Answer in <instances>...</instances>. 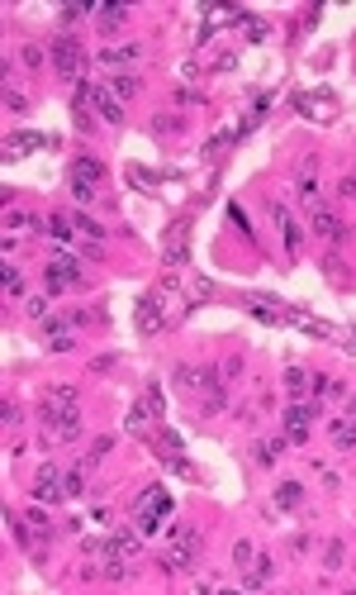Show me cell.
<instances>
[{
	"label": "cell",
	"mask_w": 356,
	"mask_h": 595,
	"mask_svg": "<svg viewBox=\"0 0 356 595\" xmlns=\"http://www.w3.org/2000/svg\"><path fill=\"white\" fill-rule=\"evenodd\" d=\"M43 428H48V438H77L81 433V395L72 386H52L43 395Z\"/></svg>",
	"instance_id": "1"
},
{
	"label": "cell",
	"mask_w": 356,
	"mask_h": 595,
	"mask_svg": "<svg viewBox=\"0 0 356 595\" xmlns=\"http://www.w3.org/2000/svg\"><path fill=\"white\" fill-rule=\"evenodd\" d=\"M195 567H199V533L190 524H171L166 548H161V572L166 576H190Z\"/></svg>",
	"instance_id": "2"
},
{
	"label": "cell",
	"mask_w": 356,
	"mask_h": 595,
	"mask_svg": "<svg viewBox=\"0 0 356 595\" xmlns=\"http://www.w3.org/2000/svg\"><path fill=\"white\" fill-rule=\"evenodd\" d=\"M166 514H171V495H166L161 486H148V491L138 495V505H133V529H138V533H161Z\"/></svg>",
	"instance_id": "3"
},
{
	"label": "cell",
	"mask_w": 356,
	"mask_h": 595,
	"mask_svg": "<svg viewBox=\"0 0 356 595\" xmlns=\"http://www.w3.org/2000/svg\"><path fill=\"white\" fill-rule=\"evenodd\" d=\"M90 67V57L81 53V43L72 34H62V39H52V72L62 77V82H77L81 86V72Z\"/></svg>",
	"instance_id": "4"
},
{
	"label": "cell",
	"mask_w": 356,
	"mask_h": 595,
	"mask_svg": "<svg viewBox=\"0 0 356 595\" xmlns=\"http://www.w3.org/2000/svg\"><path fill=\"white\" fill-rule=\"evenodd\" d=\"M67 181H72V196L86 205V200H95V186L105 181V167H100L95 158H77V162L67 167Z\"/></svg>",
	"instance_id": "5"
},
{
	"label": "cell",
	"mask_w": 356,
	"mask_h": 595,
	"mask_svg": "<svg viewBox=\"0 0 356 595\" xmlns=\"http://www.w3.org/2000/svg\"><path fill=\"white\" fill-rule=\"evenodd\" d=\"M86 281V267H81V257L72 253H57L48 262V291L57 296V291H67V286H81Z\"/></svg>",
	"instance_id": "6"
},
{
	"label": "cell",
	"mask_w": 356,
	"mask_h": 595,
	"mask_svg": "<svg viewBox=\"0 0 356 595\" xmlns=\"http://www.w3.org/2000/svg\"><path fill=\"white\" fill-rule=\"evenodd\" d=\"M161 262H166V267H186V262H190V219H176V224H171V234H166V243H161Z\"/></svg>",
	"instance_id": "7"
},
{
	"label": "cell",
	"mask_w": 356,
	"mask_h": 595,
	"mask_svg": "<svg viewBox=\"0 0 356 595\" xmlns=\"http://www.w3.org/2000/svg\"><path fill=\"white\" fill-rule=\"evenodd\" d=\"M81 91H86V100L100 110V120H105V124H123V105H119L115 91H105V86H90V82H81Z\"/></svg>",
	"instance_id": "8"
},
{
	"label": "cell",
	"mask_w": 356,
	"mask_h": 595,
	"mask_svg": "<svg viewBox=\"0 0 356 595\" xmlns=\"http://www.w3.org/2000/svg\"><path fill=\"white\" fill-rule=\"evenodd\" d=\"M34 495H39L43 505H48V500L57 505V500L67 495V476H62V467H52V462L39 467V476H34Z\"/></svg>",
	"instance_id": "9"
},
{
	"label": "cell",
	"mask_w": 356,
	"mask_h": 595,
	"mask_svg": "<svg viewBox=\"0 0 356 595\" xmlns=\"http://www.w3.org/2000/svg\"><path fill=\"white\" fill-rule=\"evenodd\" d=\"M314 415H323V410H314V405H285V415H280V419H285V438H290V443H304Z\"/></svg>",
	"instance_id": "10"
},
{
	"label": "cell",
	"mask_w": 356,
	"mask_h": 595,
	"mask_svg": "<svg viewBox=\"0 0 356 595\" xmlns=\"http://www.w3.org/2000/svg\"><path fill=\"white\" fill-rule=\"evenodd\" d=\"M166 305H161V296H143L138 300V334H161L166 329V314H161Z\"/></svg>",
	"instance_id": "11"
},
{
	"label": "cell",
	"mask_w": 356,
	"mask_h": 595,
	"mask_svg": "<svg viewBox=\"0 0 356 595\" xmlns=\"http://www.w3.org/2000/svg\"><path fill=\"white\" fill-rule=\"evenodd\" d=\"M34 148H57V138H52V133H34V129H19V133L5 138V153H10V158H14V153H34Z\"/></svg>",
	"instance_id": "12"
},
{
	"label": "cell",
	"mask_w": 356,
	"mask_h": 595,
	"mask_svg": "<svg viewBox=\"0 0 356 595\" xmlns=\"http://www.w3.org/2000/svg\"><path fill=\"white\" fill-rule=\"evenodd\" d=\"M309 224H314V234H323V238H333V243H347V229H342V219H337V214H328L323 205H314Z\"/></svg>",
	"instance_id": "13"
},
{
	"label": "cell",
	"mask_w": 356,
	"mask_h": 595,
	"mask_svg": "<svg viewBox=\"0 0 356 595\" xmlns=\"http://www.w3.org/2000/svg\"><path fill=\"white\" fill-rule=\"evenodd\" d=\"M43 343L52 352H67L72 348V319H43Z\"/></svg>",
	"instance_id": "14"
},
{
	"label": "cell",
	"mask_w": 356,
	"mask_h": 595,
	"mask_svg": "<svg viewBox=\"0 0 356 595\" xmlns=\"http://www.w3.org/2000/svg\"><path fill=\"white\" fill-rule=\"evenodd\" d=\"M271 576H276V562H271V557H257L252 576H242V591H261V586H266Z\"/></svg>",
	"instance_id": "15"
},
{
	"label": "cell",
	"mask_w": 356,
	"mask_h": 595,
	"mask_svg": "<svg viewBox=\"0 0 356 595\" xmlns=\"http://www.w3.org/2000/svg\"><path fill=\"white\" fill-rule=\"evenodd\" d=\"M333 443L342 448V453H352L356 448V419L347 415V419H333Z\"/></svg>",
	"instance_id": "16"
},
{
	"label": "cell",
	"mask_w": 356,
	"mask_h": 595,
	"mask_svg": "<svg viewBox=\"0 0 356 595\" xmlns=\"http://www.w3.org/2000/svg\"><path fill=\"white\" fill-rule=\"evenodd\" d=\"M271 219H276V224H280V234H285V248L295 253V248H299V229L290 224V210H285V205H271Z\"/></svg>",
	"instance_id": "17"
},
{
	"label": "cell",
	"mask_w": 356,
	"mask_h": 595,
	"mask_svg": "<svg viewBox=\"0 0 356 595\" xmlns=\"http://www.w3.org/2000/svg\"><path fill=\"white\" fill-rule=\"evenodd\" d=\"M138 57V43H119V48H105L95 62H105V67H115V62H133Z\"/></svg>",
	"instance_id": "18"
},
{
	"label": "cell",
	"mask_w": 356,
	"mask_h": 595,
	"mask_svg": "<svg viewBox=\"0 0 356 595\" xmlns=\"http://www.w3.org/2000/svg\"><path fill=\"white\" fill-rule=\"evenodd\" d=\"M299 500H304V486H299V481H285V486L276 491V505H280V510H295Z\"/></svg>",
	"instance_id": "19"
},
{
	"label": "cell",
	"mask_w": 356,
	"mask_h": 595,
	"mask_svg": "<svg viewBox=\"0 0 356 595\" xmlns=\"http://www.w3.org/2000/svg\"><path fill=\"white\" fill-rule=\"evenodd\" d=\"M285 443H290V438H266V443H257V462H261V467H271L280 453H285Z\"/></svg>",
	"instance_id": "20"
},
{
	"label": "cell",
	"mask_w": 356,
	"mask_h": 595,
	"mask_svg": "<svg viewBox=\"0 0 356 595\" xmlns=\"http://www.w3.org/2000/svg\"><path fill=\"white\" fill-rule=\"evenodd\" d=\"M342 562H347V548L333 538V543L323 548V572H342Z\"/></svg>",
	"instance_id": "21"
},
{
	"label": "cell",
	"mask_w": 356,
	"mask_h": 595,
	"mask_svg": "<svg viewBox=\"0 0 356 595\" xmlns=\"http://www.w3.org/2000/svg\"><path fill=\"white\" fill-rule=\"evenodd\" d=\"M43 229H48V234H52L57 243H67V238H72V224H67L62 214H52V219H43Z\"/></svg>",
	"instance_id": "22"
},
{
	"label": "cell",
	"mask_w": 356,
	"mask_h": 595,
	"mask_svg": "<svg viewBox=\"0 0 356 595\" xmlns=\"http://www.w3.org/2000/svg\"><path fill=\"white\" fill-rule=\"evenodd\" d=\"M5 296L14 300V296H24V276L14 272V267H5Z\"/></svg>",
	"instance_id": "23"
},
{
	"label": "cell",
	"mask_w": 356,
	"mask_h": 595,
	"mask_svg": "<svg viewBox=\"0 0 356 595\" xmlns=\"http://www.w3.org/2000/svg\"><path fill=\"white\" fill-rule=\"evenodd\" d=\"M72 224H77V229H81V234H86V238H105V229H100V224H95L90 214H77Z\"/></svg>",
	"instance_id": "24"
},
{
	"label": "cell",
	"mask_w": 356,
	"mask_h": 595,
	"mask_svg": "<svg viewBox=\"0 0 356 595\" xmlns=\"http://www.w3.org/2000/svg\"><path fill=\"white\" fill-rule=\"evenodd\" d=\"M128 181H143V186H148V191H157V171H148V167H128Z\"/></svg>",
	"instance_id": "25"
},
{
	"label": "cell",
	"mask_w": 356,
	"mask_h": 595,
	"mask_svg": "<svg viewBox=\"0 0 356 595\" xmlns=\"http://www.w3.org/2000/svg\"><path fill=\"white\" fill-rule=\"evenodd\" d=\"M110 91H115V95H133V91H138V77H123V72H119L115 82H110Z\"/></svg>",
	"instance_id": "26"
},
{
	"label": "cell",
	"mask_w": 356,
	"mask_h": 595,
	"mask_svg": "<svg viewBox=\"0 0 356 595\" xmlns=\"http://www.w3.org/2000/svg\"><path fill=\"white\" fill-rule=\"evenodd\" d=\"M119 367V352H105V357H95L90 362V377H100V372H115Z\"/></svg>",
	"instance_id": "27"
},
{
	"label": "cell",
	"mask_w": 356,
	"mask_h": 595,
	"mask_svg": "<svg viewBox=\"0 0 356 595\" xmlns=\"http://www.w3.org/2000/svg\"><path fill=\"white\" fill-rule=\"evenodd\" d=\"M0 419H5V428H14L24 415H19V405H14V400H5V405H0Z\"/></svg>",
	"instance_id": "28"
},
{
	"label": "cell",
	"mask_w": 356,
	"mask_h": 595,
	"mask_svg": "<svg viewBox=\"0 0 356 595\" xmlns=\"http://www.w3.org/2000/svg\"><path fill=\"white\" fill-rule=\"evenodd\" d=\"M86 491V476H81V467H72L67 471V495H81Z\"/></svg>",
	"instance_id": "29"
},
{
	"label": "cell",
	"mask_w": 356,
	"mask_h": 595,
	"mask_svg": "<svg viewBox=\"0 0 356 595\" xmlns=\"http://www.w3.org/2000/svg\"><path fill=\"white\" fill-rule=\"evenodd\" d=\"M29 314H34V319H48V296H29Z\"/></svg>",
	"instance_id": "30"
},
{
	"label": "cell",
	"mask_w": 356,
	"mask_h": 595,
	"mask_svg": "<svg viewBox=\"0 0 356 595\" xmlns=\"http://www.w3.org/2000/svg\"><path fill=\"white\" fill-rule=\"evenodd\" d=\"M228 214H233V224H237V229H242V234L252 238V224H247V214H242V205H228Z\"/></svg>",
	"instance_id": "31"
},
{
	"label": "cell",
	"mask_w": 356,
	"mask_h": 595,
	"mask_svg": "<svg viewBox=\"0 0 356 595\" xmlns=\"http://www.w3.org/2000/svg\"><path fill=\"white\" fill-rule=\"evenodd\" d=\"M299 196H304V200H314V196H318V181H314V176H299Z\"/></svg>",
	"instance_id": "32"
},
{
	"label": "cell",
	"mask_w": 356,
	"mask_h": 595,
	"mask_svg": "<svg viewBox=\"0 0 356 595\" xmlns=\"http://www.w3.org/2000/svg\"><path fill=\"white\" fill-rule=\"evenodd\" d=\"M304 381H309V377H304L299 367H295V372H285V386H290V390H304Z\"/></svg>",
	"instance_id": "33"
},
{
	"label": "cell",
	"mask_w": 356,
	"mask_h": 595,
	"mask_svg": "<svg viewBox=\"0 0 356 595\" xmlns=\"http://www.w3.org/2000/svg\"><path fill=\"white\" fill-rule=\"evenodd\" d=\"M233 562H237V567H247V562H252V543H237V548H233Z\"/></svg>",
	"instance_id": "34"
},
{
	"label": "cell",
	"mask_w": 356,
	"mask_h": 595,
	"mask_svg": "<svg viewBox=\"0 0 356 595\" xmlns=\"http://www.w3.org/2000/svg\"><path fill=\"white\" fill-rule=\"evenodd\" d=\"M24 67H43V48H24Z\"/></svg>",
	"instance_id": "35"
},
{
	"label": "cell",
	"mask_w": 356,
	"mask_h": 595,
	"mask_svg": "<svg viewBox=\"0 0 356 595\" xmlns=\"http://www.w3.org/2000/svg\"><path fill=\"white\" fill-rule=\"evenodd\" d=\"M5 110H14V115H19V110H24V95H14V91H5Z\"/></svg>",
	"instance_id": "36"
},
{
	"label": "cell",
	"mask_w": 356,
	"mask_h": 595,
	"mask_svg": "<svg viewBox=\"0 0 356 595\" xmlns=\"http://www.w3.org/2000/svg\"><path fill=\"white\" fill-rule=\"evenodd\" d=\"M347 415H352V419H356V395H352V400H347Z\"/></svg>",
	"instance_id": "37"
}]
</instances>
